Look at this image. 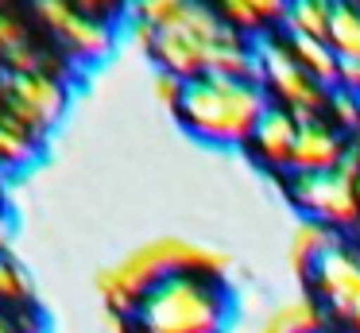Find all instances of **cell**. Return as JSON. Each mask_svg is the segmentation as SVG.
<instances>
[{"instance_id": "1", "label": "cell", "mask_w": 360, "mask_h": 333, "mask_svg": "<svg viewBox=\"0 0 360 333\" xmlns=\"http://www.w3.org/2000/svg\"><path fill=\"white\" fill-rule=\"evenodd\" d=\"M179 271H198V275L225 279L233 271V256L217 244H205V240L167 232V237H151L143 244L128 248L124 256L109 260L97 271L94 287L101 294L105 310L132 314L151 287H159L167 275H179Z\"/></svg>"}, {"instance_id": "2", "label": "cell", "mask_w": 360, "mask_h": 333, "mask_svg": "<svg viewBox=\"0 0 360 333\" xmlns=\"http://www.w3.org/2000/svg\"><path fill=\"white\" fill-rule=\"evenodd\" d=\"M271 108L264 82H240V77L205 74L186 82V97L179 105V124L210 147H248L259 116Z\"/></svg>"}, {"instance_id": "3", "label": "cell", "mask_w": 360, "mask_h": 333, "mask_svg": "<svg viewBox=\"0 0 360 333\" xmlns=\"http://www.w3.org/2000/svg\"><path fill=\"white\" fill-rule=\"evenodd\" d=\"M233 291L217 275L179 271L151 287L132 310V333H229Z\"/></svg>"}, {"instance_id": "4", "label": "cell", "mask_w": 360, "mask_h": 333, "mask_svg": "<svg viewBox=\"0 0 360 333\" xmlns=\"http://www.w3.org/2000/svg\"><path fill=\"white\" fill-rule=\"evenodd\" d=\"M256 54H259V82H264L271 105L287 108L298 120H318V116H326L329 89L321 82H314L298 66V58L290 54L287 35H271V31L256 35Z\"/></svg>"}, {"instance_id": "5", "label": "cell", "mask_w": 360, "mask_h": 333, "mask_svg": "<svg viewBox=\"0 0 360 333\" xmlns=\"http://www.w3.org/2000/svg\"><path fill=\"white\" fill-rule=\"evenodd\" d=\"M225 27L229 23L213 12L210 0H198L182 23L159 31L151 58H155V66L167 70V74L182 77V82H198V77L210 74V54H213V46H217V39L225 35Z\"/></svg>"}, {"instance_id": "6", "label": "cell", "mask_w": 360, "mask_h": 333, "mask_svg": "<svg viewBox=\"0 0 360 333\" xmlns=\"http://www.w3.org/2000/svg\"><path fill=\"white\" fill-rule=\"evenodd\" d=\"M287 198L298 209V217L321 221L333 232L360 229V182L345 178L341 170H329V175H290Z\"/></svg>"}, {"instance_id": "7", "label": "cell", "mask_w": 360, "mask_h": 333, "mask_svg": "<svg viewBox=\"0 0 360 333\" xmlns=\"http://www.w3.org/2000/svg\"><path fill=\"white\" fill-rule=\"evenodd\" d=\"M306 283L326 306L329 322H337L345 333H360V248L352 240H337Z\"/></svg>"}, {"instance_id": "8", "label": "cell", "mask_w": 360, "mask_h": 333, "mask_svg": "<svg viewBox=\"0 0 360 333\" xmlns=\"http://www.w3.org/2000/svg\"><path fill=\"white\" fill-rule=\"evenodd\" d=\"M0 101L8 116L47 139L51 128L66 116L70 89L55 74H0Z\"/></svg>"}, {"instance_id": "9", "label": "cell", "mask_w": 360, "mask_h": 333, "mask_svg": "<svg viewBox=\"0 0 360 333\" xmlns=\"http://www.w3.org/2000/svg\"><path fill=\"white\" fill-rule=\"evenodd\" d=\"M35 15L51 27L63 51L78 62H105L117 46V27L109 20L86 15L74 0H32Z\"/></svg>"}, {"instance_id": "10", "label": "cell", "mask_w": 360, "mask_h": 333, "mask_svg": "<svg viewBox=\"0 0 360 333\" xmlns=\"http://www.w3.org/2000/svg\"><path fill=\"white\" fill-rule=\"evenodd\" d=\"M345 147H349V136H341L326 116L302 120L298 124V144H295V155H290L287 175H329V170L341 167Z\"/></svg>"}, {"instance_id": "11", "label": "cell", "mask_w": 360, "mask_h": 333, "mask_svg": "<svg viewBox=\"0 0 360 333\" xmlns=\"http://www.w3.org/2000/svg\"><path fill=\"white\" fill-rule=\"evenodd\" d=\"M298 116H290L287 108L271 105L264 116H259L256 132H252L248 147L267 170H290V155H295V144H298Z\"/></svg>"}, {"instance_id": "12", "label": "cell", "mask_w": 360, "mask_h": 333, "mask_svg": "<svg viewBox=\"0 0 360 333\" xmlns=\"http://www.w3.org/2000/svg\"><path fill=\"white\" fill-rule=\"evenodd\" d=\"M329 329V314L314 291H298L287 294L283 302H275L264 318H259L256 333H321Z\"/></svg>"}, {"instance_id": "13", "label": "cell", "mask_w": 360, "mask_h": 333, "mask_svg": "<svg viewBox=\"0 0 360 333\" xmlns=\"http://www.w3.org/2000/svg\"><path fill=\"white\" fill-rule=\"evenodd\" d=\"M341 240V232H333L329 225L310 221V217H298L295 229L287 237V268L295 279H310L314 268L321 263V256Z\"/></svg>"}, {"instance_id": "14", "label": "cell", "mask_w": 360, "mask_h": 333, "mask_svg": "<svg viewBox=\"0 0 360 333\" xmlns=\"http://www.w3.org/2000/svg\"><path fill=\"white\" fill-rule=\"evenodd\" d=\"M210 4L233 31L256 39L264 31H271L275 23H283L290 0H210Z\"/></svg>"}, {"instance_id": "15", "label": "cell", "mask_w": 360, "mask_h": 333, "mask_svg": "<svg viewBox=\"0 0 360 333\" xmlns=\"http://www.w3.org/2000/svg\"><path fill=\"white\" fill-rule=\"evenodd\" d=\"M210 74L221 77H240V82H259V54H256V39L240 35V31L225 27V35L217 39L210 54Z\"/></svg>"}, {"instance_id": "16", "label": "cell", "mask_w": 360, "mask_h": 333, "mask_svg": "<svg viewBox=\"0 0 360 333\" xmlns=\"http://www.w3.org/2000/svg\"><path fill=\"white\" fill-rule=\"evenodd\" d=\"M43 155V136L16 120V116L0 113V170H24Z\"/></svg>"}, {"instance_id": "17", "label": "cell", "mask_w": 360, "mask_h": 333, "mask_svg": "<svg viewBox=\"0 0 360 333\" xmlns=\"http://www.w3.org/2000/svg\"><path fill=\"white\" fill-rule=\"evenodd\" d=\"M287 43H290V54L298 58V66H302L306 74L314 77V82H321L326 89H337V74H341V58L333 54V46H329V39L287 35Z\"/></svg>"}, {"instance_id": "18", "label": "cell", "mask_w": 360, "mask_h": 333, "mask_svg": "<svg viewBox=\"0 0 360 333\" xmlns=\"http://www.w3.org/2000/svg\"><path fill=\"white\" fill-rule=\"evenodd\" d=\"M333 12H337V0H290L287 15H283V31L306 39H329Z\"/></svg>"}, {"instance_id": "19", "label": "cell", "mask_w": 360, "mask_h": 333, "mask_svg": "<svg viewBox=\"0 0 360 333\" xmlns=\"http://www.w3.org/2000/svg\"><path fill=\"white\" fill-rule=\"evenodd\" d=\"M198 0H128L124 4V20L128 23H148L155 31H167L174 23L186 20V12Z\"/></svg>"}, {"instance_id": "20", "label": "cell", "mask_w": 360, "mask_h": 333, "mask_svg": "<svg viewBox=\"0 0 360 333\" xmlns=\"http://www.w3.org/2000/svg\"><path fill=\"white\" fill-rule=\"evenodd\" d=\"M329 46L341 62H360V8L337 0L333 23H329Z\"/></svg>"}, {"instance_id": "21", "label": "cell", "mask_w": 360, "mask_h": 333, "mask_svg": "<svg viewBox=\"0 0 360 333\" xmlns=\"http://www.w3.org/2000/svg\"><path fill=\"white\" fill-rule=\"evenodd\" d=\"M326 120L333 124L341 136H360V97L356 93H345V89H329Z\"/></svg>"}, {"instance_id": "22", "label": "cell", "mask_w": 360, "mask_h": 333, "mask_svg": "<svg viewBox=\"0 0 360 333\" xmlns=\"http://www.w3.org/2000/svg\"><path fill=\"white\" fill-rule=\"evenodd\" d=\"M32 299V279L20 263L0 256V306H24Z\"/></svg>"}, {"instance_id": "23", "label": "cell", "mask_w": 360, "mask_h": 333, "mask_svg": "<svg viewBox=\"0 0 360 333\" xmlns=\"http://www.w3.org/2000/svg\"><path fill=\"white\" fill-rule=\"evenodd\" d=\"M151 93H155V101L163 108H171V113H179L182 97H186V82L174 74H167V70H155V77H151Z\"/></svg>"}, {"instance_id": "24", "label": "cell", "mask_w": 360, "mask_h": 333, "mask_svg": "<svg viewBox=\"0 0 360 333\" xmlns=\"http://www.w3.org/2000/svg\"><path fill=\"white\" fill-rule=\"evenodd\" d=\"M24 43H32V39H27V27L12 12H0V62L8 58L16 46H24Z\"/></svg>"}, {"instance_id": "25", "label": "cell", "mask_w": 360, "mask_h": 333, "mask_svg": "<svg viewBox=\"0 0 360 333\" xmlns=\"http://www.w3.org/2000/svg\"><path fill=\"white\" fill-rule=\"evenodd\" d=\"M120 39H124V43H132L140 54H151V51H155L159 31L148 27V23H128V20H124V31H120Z\"/></svg>"}, {"instance_id": "26", "label": "cell", "mask_w": 360, "mask_h": 333, "mask_svg": "<svg viewBox=\"0 0 360 333\" xmlns=\"http://www.w3.org/2000/svg\"><path fill=\"white\" fill-rule=\"evenodd\" d=\"M86 15H97V20H112V15H124L128 0H74Z\"/></svg>"}, {"instance_id": "27", "label": "cell", "mask_w": 360, "mask_h": 333, "mask_svg": "<svg viewBox=\"0 0 360 333\" xmlns=\"http://www.w3.org/2000/svg\"><path fill=\"white\" fill-rule=\"evenodd\" d=\"M337 170L345 178H352V182H360V136H349V147H345V159Z\"/></svg>"}, {"instance_id": "28", "label": "cell", "mask_w": 360, "mask_h": 333, "mask_svg": "<svg viewBox=\"0 0 360 333\" xmlns=\"http://www.w3.org/2000/svg\"><path fill=\"white\" fill-rule=\"evenodd\" d=\"M337 89L356 93V97H360V62H341V74H337Z\"/></svg>"}, {"instance_id": "29", "label": "cell", "mask_w": 360, "mask_h": 333, "mask_svg": "<svg viewBox=\"0 0 360 333\" xmlns=\"http://www.w3.org/2000/svg\"><path fill=\"white\" fill-rule=\"evenodd\" d=\"M101 333H132V314L105 310V314H101Z\"/></svg>"}, {"instance_id": "30", "label": "cell", "mask_w": 360, "mask_h": 333, "mask_svg": "<svg viewBox=\"0 0 360 333\" xmlns=\"http://www.w3.org/2000/svg\"><path fill=\"white\" fill-rule=\"evenodd\" d=\"M12 229H16V225H12V213L0 206V256H4V248L12 244Z\"/></svg>"}, {"instance_id": "31", "label": "cell", "mask_w": 360, "mask_h": 333, "mask_svg": "<svg viewBox=\"0 0 360 333\" xmlns=\"http://www.w3.org/2000/svg\"><path fill=\"white\" fill-rule=\"evenodd\" d=\"M0 333H24L20 322H16V314H8L4 306H0Z\"/></svg>"}, {"instance_id": "32", "label": "cell", "mask_w": 360, "mask_h": 333, "mask_svg": "<svg viewBox=\"0 0 360 333\" xmlns=\"http://www.w3.org/2000/svg\"><path fill=\"white\" fill-rule=\"evenodd\" d=\"M352 244H356V248H360V229H356V232H352Z\"/></svg>"}, {"instance_id": "33", "label": "cell", "mask_w": 360, "mask_h": 333, "mask_svg": "<svg viewBox=\"0 0 360 333\" xmlns=\"http://www.w3.org/2000/svg\"><path fill=\"white\" fill-rule=\"evenodd\" d=\"M349 4H356V8H360V0H349Z\"/></svg>"}, {"instance_id": "34", "label": "cell", "mask_w": 360, "mask_h": 333, "mask_svg": "<svg viewBox=\"0 0 360 333\" xmlns=\"http://www.w3.org/2000/svg\"><path fill=\"white\" fill-rule=\"evenodd\" d=\"M0 113H4V101H0Z\"/></svg>"}, {"instance_id": "35", "label": "cell", "mask_w": 360, "mask_h": 333, "mask_svg": "<svg viewBox=\"0 0 360 333\" xmlns=\"http://www.w3.org/2000/svg\"><path fill=\"white\" fill-rule=\"evenodd\" d=\"M321 333H333V329H321Z\"/></svg>"}, {"instance_id": "36", "label": "cell", "mask_w": 360, "mask_h": 333, "mask_svg": "<svg viewBox=\"0 0 360 333\" xmlns=\"http://www.w3.org/2000/svg\"><path fill=\"white\" fill-rule=\"evenodd\" d=\"M0 4H4V0H0Z\"/></svg>"}]
</instances>
